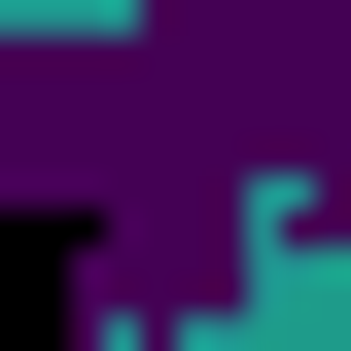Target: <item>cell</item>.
I'll list each match as a JSON object with an SVG mask.
<instances>
[{
  "instance_id": "1",
  "label": "cell",
  "mask_w": 351,
  "mask_h": 351,
  "mask_svg": "<svg viewBox=\"0 0 351 351\" xmlns=\"http://www.w3.org/2000/svg\"><path fill=\"white\" fill-rule=\"evenodd\" d=\"M316 246H351V106H316Z\"/></svg>"
}]
</instances>
